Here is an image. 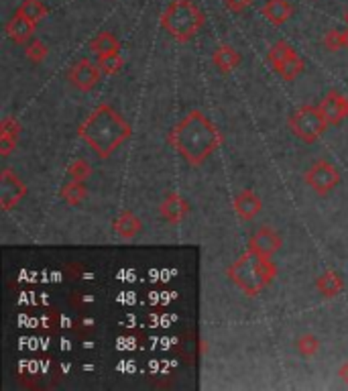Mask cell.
Instances as JSON below:
<instances>
[{"instance_id":"14","label":"cell","mask_w":348,"mask_h":391,"mask_svg":"<svg viewBox=\"0 0 348 391\" xmlns=\"http://www.w3.org/2000/svg\"><path fill=\"white\" fill-rule=\"evenodd\" d=\"M263 202L261 198L256 196L253 190H245L236 196L234 200V212L242 218V220H253L256 214L261 212Z\"/></svg>"},{"instance_id":"22","label":"cell","mask_w":348,"mask_h":391,"mask_svg":"<svg viewBox=\"0 0 348 391\" xmlns=\"http://www.w3.org/2000/svg\"><path fill=\"white\" fill-rule=\"evenodd\" d=\"M17 13H21L23 17L31 19L33 23L43 21L47 15L45 6H43V2H41V0H23V4L19 6V10H17Z\"/></svg>"},{"instance_id":"29","label":"cell","mask_w":348,"mask_h":391,"mask_svg":"<svg viewBox=\"0 0 348 391\" xmlns=\"http://www.w3.org/2000/svg\"><path fill=\"white\" fill-rule=\"evenodd\" d=\"M338 373H340L342 381H345V383H348V361L345 363V365H342V367H340V371H338Z\"/></svg>"},{"instance_id":"5","label":"cell","mask_w":348,"mask_h":391,"mask_svg":"<svg viewBox=\"0 0 348 391\" xmlns=\"http://www.w3.org/2000/svg\"><path fill=\"white\" fill-rule=\"evenodd\" d=\"M330 122L326 120L320 106H302L289 116V129L300 137L303 143H316L324 135L326 127Z\"/></svg>"},{"instance_id":"18","label":"cell","mask_w":348,"mask_h":391,"mask_svg":"<svg viewBox=\"0 0 348 391\" xmlns=\"http://www.w3.org/2000/svg\"><path fill=\"white\" fill-rule=\"evenodd\" d=\"M140 229H143V225H140V220L137 218V214H133V212H122L115 220L116 234L120 239H126V241L135 239L140 232Z\"/></svg>"},{"instance_id":"26","label":"cell","mask_w":348,"mask_h":391,"mask_svg":"<svg viewBox=\"0 0 348 391\" xmlns=\"http://www.w3.org/2000/svg\"><path fill=\"white\" fill-rule=\"evenodd\" d=\"M27 57L33 62V64H39V62H43L45 59V55H47V47H45V43L43 41H39V39H31L29 43H27Z\"/></svg>"},{"instance_id":"16","label":"cell","mask_w":348,"mask_h":391,"mask_svg":"<svg viewBox=\"0 0 348 391\" xmlns=\"http://www.w3.org/2000/svg\"><path fill=\"white\" fill-rule=\"evenodd\" d=\"M187 214H189V206H187V202L182 196L171 194V196H167V198L163 200L161 216L165 220H169V222H180V220L186 218Z\"/></svg>"},{"instance_id":"24","label":"cell","mask_w":348,"mask_h":391,"mask_svg":"<svg viewBox=\"0 0 348 391\" xmlns=\"http://www.w3.org/2000/svg\"><path fill=\"white\" fill-rule=\"evenodd\" d=\"M98 66H100V69H102V73L113 76V73H116L118 69L122 68V57H120V53H108V55H102V57H98Z\"/></svg>"},{"instance_id":"4","label":"cell","mask_w":348,"mask_h":391,"mask_svg":"<svg viewBox=\"0 0 348 391\" xmlns=\"http://www.w3.org/2000/svg\"><path fill=\"white\" fill-rule=\"evenodd\" d=\"M204 23L206 17L194 0H171L161 15V27L180 43L194 39Z\"/></svg>"},{"instance_id":"12","label":"cell","mask_w":348,"mask_h":391,"mask_svg":"<svg viewBox=\"0 0 348 391\" xmlns=\"http://www.w3.org/2000/svg\"><path fill=\"white\" fill-rule=\"evenodd\" d=\"M37 23H33L31 19L23 17L21 13H17L8 23H6V35L10 41L15 43H29L35 35Z\"/></svg>"},{"instance_id":"3","label":"cell","mask_w":348,"mask_h":391,"mask_svg":"<svg viewBox=\"0 0 348 391\" xmlns=\"http://www.w3.org/2000/svg\"><path fill=\"white\" fill-rule=\"evenodd\" d=\"M275 273L277 269L271 257L255 253L251 249L245 255H240L229 267V277L232 279V283L251 298L259 296L273 281Z\"/></svg>"},{"instance_id":"9","label":"cell","mask_w":348,"mask_h":391,"mask_svg":"<svg viewBox=\"0 0 348 391\" xmlns=\"http://www.w3.org/2000/svg\"><path fill=\"white\" fill-rule=\"evenodd\" d=\"M100 73H102L100 66L92 64L90 59H80L78 64L71 66L68 80H70V84L73 88H78L82 92H90L94 86L98 84Z\"/></svg>"},{"instance_id":"7","label":"cell","mask_w":348,"mask_h":391,"mask_svg":"<svg viewBox=\"0 0 348 391\" xmlns=\"http://www.w3.org/2000/svg\"><path fill=\"white\" fill-rule=\"evenodd\" d=\"M305 182H307V185H310L316 194L326 196L328 192H332V190L338 185V182H340V173H338V169H336L332 163L318 162L307 169Z\"/></svg>"},{"instance_id":"21","label":"cell","mask_w":348,"mask_h":391,"mask_svg":"<svg viewBox=\"0 0 348 391\" xmlns=\"http://www.w3.org/2000/svg\"><path fill=\"white\" fill-rule=\"evenodd\" d=\"M61 198H64L66 204L78 206L86 198V185H84V182H75V180L68 182L61 187Z\"/></svg>"},{"instance_id":"2","label":"cell","mask_w":348,"mask_h":391,"mask_svg":"<svg viewBox=\"0 0 348 391\" xmlns=\"http://www.w3.org/2000/svg\"><path fill=\"white\" fill-rule=\"evenodd\" d=\"M220 143V133L200 111H191L173 131V145L177 153L194 167L206 162Z\"/></svg>"},{"instance_id":"1","label":"cell","mask_w":348,"mask_h":391,"mask_svg":"<svg viewBox=\"0 0 348 391\" xmlns=\"http://www.w3.org/2000/svg\"><path fill=\"white\" fill-rule=\"evenodd\" d=\"M80 138L102 159L110 157L116 149L131 137V125L113 106L100 104L80 127Z\"/></svg>"},{"instance_id":"31","label":"cell","mask_w":348,"mask_h":391,"mask_svg":"<svg viewBox=\"0 0 348 391\" xmlns=\"http://www.w3.org/2000/svg\"><path fill=\"white\" fill-rule=\"evenodd\" d=\"M345 21H347V24H348V10H347V15H345Z\"/></svg>"},{"instance_id":"25","label":"cell","mask_w":348,"mask_h":391,"mask_svg":"<svg viewBox=\"0 0 348 391\" xmlns=\"http://www.w3.org/2000/svg\"><path fill=\"white\" fill-rule=\"evenodd\" d=\"M68 173H70L71 180H75V182H86V180L92 176V167H90V163L88 162L78 159V162L71 163L70 169H68Z\"/></svg>"},{"instance_id":"10","label":"cell","mask_w":348,"mask_h":391,"mask_svg":"<svg viewBox=\"0 0 348 391\" xmlns=\"http://www.w3.org/2000/svg\"><path fill=\"white\" fill-rule=\"evenodd\" d=\"M320 111L324 113L326 120L330 125H340L345 118H348V98L338 92H328L324 100L320 102Z\"/></svg>"},{"instance_id":"11","label":"cell","mask_w":348,"mask_h":391,"mask_svg":"<svg viewBox=\"0 0 348 391\" xmlns=\"http://www.w3.org/2000/svg\"><path fill=\"white\" fill-rule=\"evenodd\" d=\"M249 249L255 251V253L271 257V255L277 253L279 249H281V236H279L273 229H267V227H265V229H259L255 234L249 239Z\"/></svg>"},{"instance_id":"19","label":"cell","mask_w":348,"mask_h":391,"mask_svg":"<svg viewBox=\"0 0 348 391\" xmlns=\"http://www.w3.org/2000/svg\"><path fill=\"white\" fill-rule=\"evenodd\" d=\"M90 49L98 57H102V55H108V53H118L120 51V41L116 39V35L104 31V33L96 35L90 41Z\"/></svg>"},{"instance_id":"27","label":"cell","mask_w":348,"mask_h":391,"mask_svg":"<svg viewBox=\"0 0 348 391\" xmlns=\"http://www.w3.org/2000/svg\"><path fill=\"white\" fill-rule=\"evenodd\" d=\"M324 45L330 49V51H340L345 47V35L342 31L338 29H330L324 35Z\"/></svg>"},{"instance_id":"6","label":"cell","mask_w":348,"mask_h":391,"mask_svg":"<svg viewBox=\"0 0 348 391\" xmlns=\"http://www.w3.org/2000/svg\"><path fill=\"white\" fill-rule=\"evenodd\" d=\"M269 62H271V66L275 68L279 76L283 80H287V82H293L303 71L302 57L296 53L293 47L289 45V43H285V41H279V43L271 47Z\"/></svg>"},{"instance_id":"8","label":"cell","mask_w":348,"mask_h":391,"mask_svg":"<svg viewBox=\"0 0 348 391\" xmlns=\"http://www.w3.org/2000/svg\"><path fill=\"white\" fill-rule=\"evenodd\" d=\"M27 194V187H24L23 180L13 173L10 169H4L0 173V206L2 210H13L17 206Z\"/></svg>"},{"instance_id":"23","label":"cell","mask_w":348,"mask_h":391,"mask_svg":"<svg viewBox=\"0 0 348 391\" xmlns=\"http://www.w3.org/2000/svg\"><path fill=\"white\" fill-rule=\"evenodd\" d=\"M296 348H298V353H300L302 357L310 359V357H314V355L318 353L320 341H318L314 334H302V336L296 341Z\"/></svg>"},{"instance_id":"17","label":"cell","mask_w":348,"mask_h":391,"mask_svg":"<svg viewBox=\"0 0 348 391\" xmlns=\"http://www.w3.org/2000/svg\"><path fill=\"white\" fill-rule=\"evenodd\" d=\"M212 62H214V66L220 69L222 73H229V71H232V69L240 64V53L232 45H220L214 51Z\"/></svg>"},{"instance_id":"28","label":"cell","mask_w":348,"mask_h":391,"mask_svg":"<svg viewBox=\"0 0 348 391\" xmlns=\"http://www.w3.org/2000/svg\"><path fill=\"white\" fill-rule=\"evenodd\" d=\"M224 4L232 13H242L245 8H249L253 4V0H224Z\"/></svg>"},{"instance_id":"13","label":"cell","mask_w":348,"mask_h":391,"mask_svg":"<svg viewBox=\"0 0 348 391\" xmlns=\"http://www.w3.org/2000/svg\"><path fill=\"white\" fill-rule=\"evenodd\" d=\"M261 13L269 23L281 27L293 17V4L289 0H267Z\"/></svg>"},{"instance_id":"20","label":"cell","mask_w":348,"mask_h":391,"mask_svg":"<svg viewBox=\"0 0 348 391\" xmlns=\"http://www.w3.org/2000/svg\"><path fill=\"white\" fill-rule=\"evenodd\" d=\"M316 285H318V292H320L324 298H336V296L342 292L345 281H342V277L338 276L336 271H326L324 276H320Z\"/></svg>"},{"instance_id":"30","label":"cell","mask_w":348,"mask_h":391,"mask_svg":"<svg viewBox=\"0 0 348 391\" xmlns=\"http://www.w3.org/2000/svg\"><path fill=\"white\" fill-rule=\"evenodd\" d=\"M342 35H345V47L348 49V29L347 31H342Z\"/></svg>"},{"instance_id":"15","label":"cell","mask_w":348,"mask_h":391,"mask_svg":"<svg viewBox=\"0 0 348 391\" xmlns=\"http://www.w3.org/2000/svg\"><path fill=\"white\" fill-rule=\"evenodd\" d=\"M19 131H21V125H19L15 118L6 116V118L2 120V125H0V155H2V157L10 155V151L17 147Z\"/></svg>"}]
</instances>
